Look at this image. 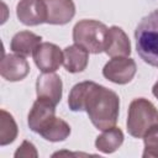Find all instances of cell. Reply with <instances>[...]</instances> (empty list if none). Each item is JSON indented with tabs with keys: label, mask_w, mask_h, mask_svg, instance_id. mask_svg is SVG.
I'll use <instances>...</instances> for the list:
<instances>
[{
	"label": "cell",
	"mask_w": 158,
	"mask_h": 158,
	"mask_svg": "<svg viewBox=\"0 0 158 158\" xmlns=\"http://www.w3.org/2000/svg\"><path fill=\"white\" fill-rule=\"evenodd\" d=\"M143 158H158V125L152 127L143 136Z\"/></svg>",
	"instance_id": "e0dca14e"
},
{
	"label": "cell",
	"mask_w": 158,
	"mask_h": 158,
	"mask_svg": "<svg viewBox=\"0 0 158 158\" xmlns=\"http://www.w3.org/2000/svg\"><path fill=\"white\" fill-rule=\"evenodd\" d=\"M63 65L69 73L83 72L89 62V52L77 43L65 47L63 51Z\"/></svg>",
	"instance_id": "4fadbf2b"
},
{
	"label": "cell",
	"mask_w": 158,
	"mask_h": 158,
	"mask_svg": "<svg viewBox=\"0 0 158 158\" xmlns=\"http://www.w3.org/2000/svg\"><path fill=\"white\" fill-rule=\"evenodd\" d=\"M16 15L20 22L26 26H37L47 20L43 0H20L16 6Z\"/></svg>",
	"instance_id": "ba28073f"
},
{
	"label": "cell",
	"mask_w": 158,
	"mask_h": 158,
	"mask_svg": "<svg viewBox=\"0 0 158 158\" xmlns=\"http://www.w3.org/2000/svg\"><path fill=\"white\" fill-rule=\"evenodd\" d=\"M137 70L136 62L128 57H112L104 67L102 75L115 84L130 83Z\"/></svg>",
	"instance_id": "8992f818"
},
{
	"label": "cell",
	"mask_w": 158,
	"mask_h": 158,
	"mask_svg": "<svg viewBox=\"0 0 158 158\" xmlns=\"http://www.w3.org/2000/svg\"><path fill=\"white\" fill-rule=\"evenodd\" d=\"M46 5V23L65 25L75 15V5L73 0H43Z\"/></svg>",
	"instance_id": "8fae6325"
},
{
	"label": "cell",
	"mask_w": 158,
	"mask_h": 158,
	"mask_svg": "<svg viewBox=\"0 0 158 158\" xmlns=\"http://www.w3.org/2000/svg\"><path fill=\"white\" fill-rule=\"evenodd\" d=\"M152 93H153V95L158 99V80H157V83L153 85V89H152Z\"/></svg>",
	"instance_id": "d6986e66"
},
{
	"label": "cell",
	"mask_w": 158,
	"mask_h": 158,
	"mask_svg": "<svg viewBox=\"0 0 158 158\" xmlns=\"http://www.w3.org/2000/svg\"><path fill=\"white\" fill-rule=\"evenodd\" d=\"M123 143V132L118 127L105 130L95 139V147L102 153H114Z\"/></svg>",
	"instance_id": "9a60e30c"
},
{
	"label": "cell",
	"mask_w": 158,
	"mask_h": 158,
	"mask_svg": "<svg viewBox=\"0 0 158 158\" xmlns=\"http://www.w3.org/2000/svg\"><path fill=\"white\" fill-rule=\"evenodd\" d=\"M109 28L96 20H80L73 28V41L89 53H101L105 51Z\"/></svg>",
	"instance_id": "277c9868"
},
{
	"label": "cell",
	"mask_w": 158,
	"mask_h": 158,
	"mask_svg": "<svg viewBox=\"0 0 158 158\" xmlns=\"http://www.w3.org/2000/svg\"><path fill=\"white\" fill-rule=\"evenodd\" d=\"M36 93L37 98L48 100L57 106L63 93V83L60 77L54 72L41 74L36 81Z\"/></svg>",
	"instance_id": "9c48e42d"
},
{
	"label": "cell",
	"mask_w": 158,
	"mask_h": 158,
	"mask_svg": "<svg viewBox=\"0 0 158 158\" xmlns=\"http://www.w3.org/2000/svg\"><path fill=\"white\" fill-rule=\"evenodd\" d=\"M127 131L132 137L143 138V136L158 125L157 107L144 98H137L131 101L127 117Z\"/></svg>",
	"instance_id": "3957f363"
},
{
	"label": "cell",
	"mask_w": 158,
	"mask_h": 158,
	"mask_svg": "<svg viewBox=\"0 0 158 158\" xmlns=\"http://www.w3.org/2000/svg\"><path fill=\"white\" fill-rule=\"evenodd\" d=\"M30 73V64L23 56L6 54L0 63V74L9 81H19L27 77Z\"/></svg>",
	"instance_id": "30bf717a"
},
{
	"label": "cell",
	"mask_w": 158,
	"mask_h": 158,
	"mask_svg": "<svg viewBox=\"0 0 158 158\" xmlns=\"http://www.w3.org/2000/svg\"><path fill=\"white\" fill-rule=\"evenodd\" d=\"M68 105L72 111H85L91 123L100 131L114 127L118 118V95L94 81L75 84L69 93Z\"/></svg>",
	"instance_id": "6da1fadb"
},
{
	"label": "cell",
	"mask_w": 158,
	"mask_h": 158,
	"mask_svg": "<svg viewBox=\"0 0 158 158\" xmlns=\"http://www.w3.org/2000/svg\"><path fill=\"white\" fill-rule=\"evenodd\" d=\"M32 57L37 68L43 73L56 72L63 64L64 59L60 48L51 42H41L35 49Z\"/></svg>",
	"instance_id": "52a82bcc"
},
{
	"label": "cell",
	"mask_w": 158,
	"mask_h": 158,
	"mask_svg": "<svg viewBox=\"0 0 158 158\" xmlns=\"http://www.w3.org/2000/svg\"><path fill=\"white\" fill-rule=\"evenodd\" d=\"M136 49L141 59L158 68V10L144 16L135 30Z\"/></svg>",
	"instance_id": "7a4b0ae2"
},
{
	"label": "cell",
	"mask_w": 158,
	"mask_h": 158,
	"mask_svg": "<svg viewBox=\"0 0 158 158\" xmlns=\"http://www.w3.org/2000/svg\"><path fill=\"white\" fill-rule=\"evenodd\" d=\"M56 120V105L48 100L37 98L27 116L28 127L33 132L42 136Z\"/></svg>",
	"instance_id": "5b68a950"
},
{
	"label": "cell",
	"mask_w": 158,
	"mask_h": 158,
	"mask_svg": "<svg viewBox=\"0 0 158 158\" xmlns=\"http://www.w3.org/2000/svg\"><path fill=\"white\" fill-rule=\"evenodd\" d=\"M38 153L35 148V146L28 142V141H23L22 144L19 147V149L15 152V157L19 158V157H37Z\"/></svg>",
	"instance_id": "ac0fdd59"
},
{
	"label": "cell",
	"mask_w": 158,
	"mask_h": 158,
	"mask_svg": "<svg viewBox=\"0 0 158 158\" xmlns=\"http://www.w3.org/2000/svg\"><path fill=\"white\" fill-rule=\"evenodd\" d=\"M107 56L112 57H127L131 53V42L121 27L112 26L107 31L105 51Z\"/></svg>",
	"instance_id": "7c38bea8"
},
{
	"label": "cell",
	"mask_w": 158,
	"mask_h": 158,
	"mask_svg": "<svg viewBox=\"0 0 158 158\" xmlns=\"http://www.w3.org/2000/svg\"><path fill=\"white\" fill-rule=\"evenodd\" d=\"M41 36L31 32V31H20L17 32L10 43V48L14 53L27 57L32 56L35 49L41 43Z\"/></svg>",
	"instance_id": "5bb4252c"
},
{
	"label": "cell",
	"mask_w": 158,
	"mask_h": 158,
	"mask_svg": "<svg viewBox=\"0 0 158 158\" xmlns=\"http://www.w3.org/2000/svg\"><path fill=\"white\" fill-rule=\"evenodd\" d=\"M0 146H6L15 141L19 130L12 115L4 109L0 111Z\"/></svg>",
	"instance_id": "2e32d148"
}]
</instances>
